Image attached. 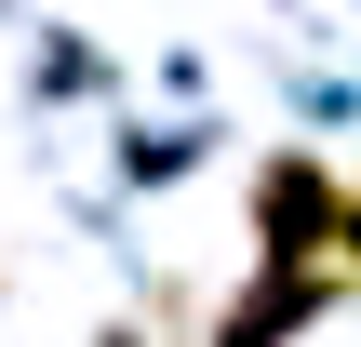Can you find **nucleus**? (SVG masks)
<instances>
[{"instance_id": "obj_1", "label": "nucleus", "mask_w": 361, "mask_h": 347, "mask_svg": "<svg viewBox=\"0 0 361 347\" xmlns=\"http://www.w3.org/2000/svg\"><path fill=\"white\" fill-rule=\"evenodd\" d=\"M348 214H361V187L322 147L255 160V254H268V267H335V254H348Z\"/></svg>"}, {"instance_id": "obj_2", "label": "nucleus", "mask_w": 361, "mask_h": 347, "mask_svg": "<svg viewBox=\"0 0 361 347\" xmlns=\"http://www.w3.org/2000/svg\"><path fill=\"white\" fill-rule=\"evenodd\" d=\"M322 308H335V267H255V281L214 308V347H295Z\"/></svg>"}]
</instances>
